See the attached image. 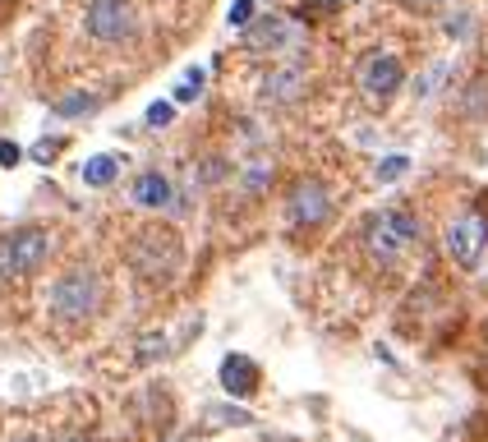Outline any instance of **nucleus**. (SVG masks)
<instances>
[{"label": "nucleus", "mask_w": 488, "mask_h": 442, "mask_svg": "<svg viewBox=\"0 0 488 442\" xmlns=\"http://www.w3.org/2000/svg\"><path fill=\"white\" fill-rule=\"evenodd\" d=\"M129 203L143 208V212H171L175 208V184L167 171H157V166H148V171H139L129 180Z\"/></svg>", "instance_id": "f8f14e48"}, {"label": "nucleus", "mask_w": 488, "mask_h": 442, "mask_svg": "<svg viewBox=\"0 0 488 442\" xmlns=\"http://www.w3.org/2000/svg\"><path fill=\"white\" fill-rule=\"evenodd\" d=\"M125 263L139 282L171 286L180 276V267H184V240H180L175 226H167V221H148V226H139L125 240Z\"/></svg>", "instance_id": "7ed1b4c3"}, {"label": "nucleus", "mask_w": 488, "mask_h": 442, "mask_svg": "<svg viewBox=\"0 0 488 442\" xmlns=\"http://www.w3.org/2000/svg\"><path fill=\"white\" fill-rule=\"evenodd\" d=\"M106 309V276L93 263H74L65 267L46 291V318L56 323L61 332L88 327L93 318H102Z\"/></svg>", "instance_id": "f257e3e1"}, {"label": "nucleus", "mask_w": 488, "mask_h": 442, "mask_svg": "<svg viewBox=\"0 0 488 442\" xmlns=\"http://www.w3.org/2000/svg\"><path fill=\"white\" fill-rule=\"evenodd\" d=\"M84 28L97 46H129L139 37V10L134 0H88Z\"/></svg>", "instance_id": "423d86ee"}, {"label": "nucleus", "mask_w": 488, "mask_h": 442, "mask_svg": "<svg viewBox=\"0 0 488 442\" xmlns=\"http://www.w3.org/2000/svg\"><path fill=\"white\" fill-rule=\"evenodd\" d=\"M51 254H56V235H51L46 226H14L0 235V282L14 286V282H28V276H37Z\"/></svg>", "instance_id": "20e7f679"}, {"label": "nucleus", "mask_w": 488, "mask_h": 442, "mask_svg": "<svg viewBox=\"0 0 488 442\" xmlns=\"http://www.w3.org/2000/svg\"><path fill=\"white\" fill-rule=\"evenodd\" d=\"M272 180H277L272 161H249V166H244V176H240V189L249 193V199H263V193L272 189Z\"/></svg>", "instance_id": "f3484780"}, {"label": "nucleus", "mask_w": 488, "mask_h": 442, "mask_svg": "<svg viewBox=\"0 0 488 442\" xmlns=\"http://www.w3.org/2000/svg\"><path fill=\"white\" fill-rule=\"evenodd\" d=\"M488 254V217L484 212H460L443 231V258L460 272H475Z\"/></svg>", "instance_id": "0eeeda50"}, {"label": "nucleus", "mask_w": 488, "mask_h": 442, "mask_svg": "<svg viewBox=\"0 0 488 442\" xmlns=\"http://www.w3.org/2000/svg\"><path fill=\"white\" fill-rule=\"evenodd\" d=\"M281 212H286V226H290V231L313 235V231H322V226L337 217V199H332L328 180H318V176H295L290 189H286V199H281Z\"/></svg>", "instance_id": "39448f33"}, {"label": "nucleus", "mask_w": 488, "mask_h": 442, "mask_svg": "<svg viewBox=\"0 0 488 442\" xmlns=\"http://www.w3.org/2000/svg\"><path fill=\"white\" fill-rule=\"evenodd\" d=\"M443 78H447V65H433V70H428L424 78H415V97H428V93L438 88Z\"/></svg>", "instance_id": "5701e85b"}, {"label": "nucleus", "mask_w": 488, "mask_h": 442, "mask_svg": "<svg viewBox=\"0 0 488 442\" xmlns=\"http://www.w3.org/2000/svg\"><path fill=\"white\" fill-rule=\"evenodd\" d=\"M405 171H411V157H405V152H396V157H383V161H378V184H396Z\"/></svg>", "instance_id": "6ab92c4d"}, {"label": "nucleus", "mask_w": 488, "mask_h": 442, "mask_svg": "<svg viewBox=\"0 0 488 442\" xmlns=\"http://www.w3.org/2000/svg\"><path fill=\"white\" fill-rule=\"evenodd\" d=\"M56 157H61V138H56V143L46 138V143H37V148H33V161H42V166H51Z\"/></svg>", "instance_id": "a878e982"}, {"label": "nucleus", "mask_w": 488, "mask_h": 442, "mask_svg": "<svg viewBox=\"0 0 488 442\" xmlns=\"http://www.w3.org/2000/svg\"><path fill=\"white\" fill-rule=\"evenodd\" d=\"M97 106H102L97 93H69V97H61V102H51V116H61V120H84V116H93Z\"/></svg>", "instance_id": "dca6fc26"}, {"label": "nucleus", "mask_w": 488, "mask_h": 442, "mask_svg": "<svg viewBox=\"0 0 488 442\" xmlns=\"http://www.w3.org/2000/svg\"><path fill=\"white\" fill-rule=\"evenodd\" d=\"M212 420H216V424H244V429H249V424H254V414H249V410H240V405H222V410H212Z\"/></svg>", "instance_id": "4be33fe9"}, {"label": "nucleus", "mask_w": 488, "mask_h": 442, "mask_svg": "<svg viewBox=\"0 0 488 442\" xmlns=\"http://www.w3.org/2000/svg\"><path fill=\"white\" fill-rule=\"evenodd\" d=\"M10 442H42V438H37V433H14Z\"/></svg>", "instance_id": "c756f323"}, {"label": "nucleus", "mask_w": 488, "mask_h": 442, "mask_svg": "<svg viewBox=\"0 0 488 442\" xmlns=\"http://www.w3.org/2000/svg\"><path fill=\"white\" fill-rule=\"evenodd\" d=\"M466 116H488V78L479 74L475 83H470V88H466Z\"/></svg>", "instance_id": "aec40b11"}, {"label": "nucleus", "mask_w": 488, "mask_h": 442, "mask_svg": "<svg viewBox=\"0 0 488 442\" xmlns=\"http://www.w3.org/2000/svg\"><path fill=\"white\" fill-rule=\"evenodd\" d=\"M216 382H222V392L231 401H254L263 392V369H258V359L254 355H244V350H231L222 359V369H216Z\"/></svg>", "instance_id": "9d476101"}, {"label": "nucleus", "mask_w": 488, "mask_h": 442, "mask_svg": "<svg viewBox=\"0 0 488 442\" xmlns=\"http://www.w3.org/2000/svg\"><path fill=\"white\" fill-rule=\"evenodd\" d=\"M405 10H419V14H428V10H443V5H451V0H401Z\"/></svg>", "instance_id": "cd10ccee"}, {"label": "nucleus", "mask_w": 488, "mask_h": 442, "mask_svg": "<svg viewBox=\"0 0 488 442\" xmlns=\"http://www.w3.org/2000/svg\"><path fill=\"white\" fill-rule=\"evenodd\" d=\"M143 120H148V129H167L175 120V102H152Z\"/></svg>", "instance_id": "412c9836"}, {"label": "nucleus", "mask_w": 488, "mask_h": 442, "mask_svg": "<svg viewBox=\"0 0 488 442\" xmlns=\"http://www.w3.org/2000/svg\"><path fill=\"white\" fill-rule=\"evenodd\" d=\"M161 359H171V337H167V327L139 332V337H134V364L152 369V364H161Z\"/></svg>", "instance_id": "ddd939ff"}, {"label": "nucleus", "mask_w": 488, "mask_h": 442, "mask_svg": "<svg viewBox=\"0 0 488 442\" xmlns=\"http://www.w3.org/2000/svg\"><path fill=\"white\" fill-rule=\"evenodd\" d=\"M78 176H84L88 189H111L116 176H120V157L116 152H97V157L84 161V171H78Z\"/></svg>", "instance_id": "4468645a"}, {"label": "nucleus", "mask_w": 488, "mask_h": 442, "mask_svg": "<svg viewBox=\"0 0 488 442\" xmlns=\"http://www.w3.org/2000/svg\"><path fill=\"white\" fill-rule=\"evenodd\" d=\"M309 93V70L300 61H281L263 74V102L267 106H295Z\"/></svg>", "instance_id": "9b49d317"}, {"label": "nucleus", "mask_w": 488, "mask_h": 442, "mask_svg": "<svg viewBox=\"0 0 488 442\" xmlns=\"http://www.w3.org/2000/svg\"><path fill=\"white\" fill-rule=\"evenodd\" d=\"M419 244H424V221L411 208H378V212L364 217V226H360L364 258L373 267H383V272L401 267Z\"/></svg>", "instance_id": "f03ea898"}, {"label": "nucleus", "mask_w": 488, "mask_h": 442, "mask_svg": "<svg viewBox=\"0 0 488 442\" xmlns=\"http://www.w3.org/2000/svg\"><path fill=\"white\" fill-rule=\"evenodd\" d=\"M203 83H207V70H203V65H194V70H189V74L180 78V88H175V97H171V102H175V106H189V102H194V97L203 93Z\"/></svg>", "instance_id": "a211bd4d"}, {"label": "nucleus", "mask_w": 488, "mask_h": 442, "mask_svg": "<svg viewBox=\"0 0 488 442\" xmlns=\"http://www.w3.org/2000/svg\"><path fill=\"white\" fill-rule=\"evenodd\" d=\"M226 176H235V166H231V157H222V152H212V157H203V161H194V189H216Z\"/></svg>", "instance_id": "2eb2a0df"}, {"label": "nucleus", "mask_w": 488, "mask_h": 442, "mask_svg": "<svg viewBox=\"0 0 488 442\" xmlns=\"http://www.w3.org/2000/svg\"><path fill=\"white\" fill-rule=\"evenodd\" d=\"M300 42H305V28L286 14H263L244 28V51H254V55H286Z\"/></svg>", "instance_id": "1a4fd4ad"}, {"label": "nucleus", "mask_w": 488, "mask_h": 442, "mask_svg": "<svg viewBox=\"0 0 488 442\" xmlns=\"http://www.w3.org/2000/svg\"><path fill=\"white\" fill-rule=\"evenodd\" d=\"M355 83H360V93L369 97V102H392L401 88H405V65L396 61L392 51H369L364 61L355 65Z\"/></svg>", "instance_id": "6e6552de"}, {"label": "nucleus", "mask_w": 488, "mask_h": 442, "mask_svg": "<svg viewBox=\"0 0 488 442\" xmlns=\"http://www.w3.org/2000/svg\"><path fill=\"white\" fill-rule=\"evenodd\" d=\"M226 19H231V28H249L254 23V0H235Z\"/></svg>", "instance_id": "b1692460"}, {"label": "nucleus", "mask_w": 488, "mask_h": 442, "mask_svg": "<svg viewBox=\"0 0 488 442\" xmlns=\"http://www.w3.org/2000/svg\"><path fill=\"white\" fill-rule=\"evenodd\" d=\"M19 161H23V148H19V143H10V138H0V166L10 171V166H19Z\"/></svg>", "instance_id": "393cba45"}, {"label": "nucleus", "mask_w": 488, "mask_h": 442, "mask_svg": "<svg viewBox=\"0 0 488 442\" xmlns=\"http://www.w3.org/2000/svg\"><path fill=\"white\" fill-rule=\"evenodd\" d=\"M61 442H102L97 433H88V429H74V433H65Z\"/></svg>", "instance_id": "c85d7f7f"}, {"label": "nucleus", "mask_w": 488, "mask_h": 442, "mask_svg": "<svg viewBox=\"0 0 488 442\" xmlns=\"http://www.w3.org/2000/svg\"><path fill=\"white\" fill-rule=\"evenodd\" d=\"M447 37H456V42L470 37V14H451V19H447Z\"/></svg>", "instance_id": "bb28decb"}]
</instances>
